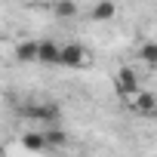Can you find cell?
<instances>
[{"instance_id":"1","label":"cell","mask_w":157,"mask_h":157,"mask_svg":"<svg viewBox=\"0 0 157 157\" xmlns=\"http://www.w3.org/2000/svg\"><path fill=\"white\" fill-rule=\"evenodd\" d=\"M114 86H117V96H132L136 90H142L136 68H129V65L117 68V74H114Z\"/></svg>"},{"instance_id":"2","label":"cell","mask_w":157,"mask_h":157,"mask_svg":"<svg viewBox=\"0 0 157 157\" xmlns=\"http://www.w3.org/2000/svg\"><path fill=\"white\" fill-rule=\"evenodd\" d=\"M59 65L65 68H83L86 65V49L80 43H65L59 46Z\"/></svg>"},{"instance_id":"3","label":"cell","mask_w":157,"mask_h":157,"mask_svg":"<svg viewBox=\"0 0 157 157\" xmlns=\"http://www.w3.org/2000/svg\"><path fill=\"white\" fill-rule=\"evenodd\" d=\"M28 117H34V120H43V123H56L59 117H62V111H59V105L56 102H43V105H28V111H25Z\"/></svg>"},{"instance_id":"4","label":"cell","mask_w":157,"mask_h":157,"mask_svg":"<svg viewBox=\"0 0 157 157\" xmlns=\"http://www.w3.org/2000/svg\"><path fill=\"white\" fill-rule=\"evenodd\" d=\"M132 111L136 114H154L157 111V99H154V93H145V90H136L132 93Z\"/></svg>"},{"instance_id":"5","label":"cell","mask_w":157,"mask_h":157,"mask_svg":"<svg viewBox=\"0 0 157 157\" xmlns=\"http://www.w3.org/2000/svg\"><path fill=\"white\" fill-rule=\"evenodd\" d=\"M22 65H31V62H37V40H22V43H16V52H13Z\"/></svg>"},{"instance_id":"6","label":"cell","mask_w":157,"mask_h":157,"mask_svg":"<svg viewBox=\"0 0 157 157\" xmlns=\"http://www.w3.org/2000/svg\"><path fill=\"white\" fill-rule=\"evenodd\" d=\"M37 62H43V65H59V43H52V40L37 43Z\"/></svg>"},{"instance_id":"7","label":"cell","mask_w":157,"mask_h":157,"mask_svg":"<svg viewBox=\"0 0 157 157\" xmlns=\"http://www.w3.org/2000/svg\"><path fill=\"white\" fill-rule=\"evenodd\" d=\"M114 13H117V6H114V0H99V3L90 10V16H93V22H108V19H114Z\"/></svg>"},{"instance_id":"8","label":"cell","mask_w":157,"mask_h":157,"mask_svg":"<svg viewBox=\"0 0 157 157\" xmlns=\"http://www.w3.org/2000/svg\"><path fill=\"white\" fill-rule=\"evenodd\" d=\"M22 148H25V151H34V154L49 151V145H46L43 132H25V136H22Z\"/></svg>"},{"instance_id":"9","label":"cell","mask_w":157,"mask_h":157,"mask_svg":"<svg viewBox=\"0 0 157 157\" xmlns=\"http://www.w3.org/2000/svg\"><path fill=\"white\" fill-rule=\"evenodd\" d=\"M43 139H46L49 151H52V148H65V145H68V132H62V129H59V126H52V123L43 129Z\"/></svg>"},{"instance_id":"10","label":"cell","mask_w":157,"mask_h":157,"mask_svg":"<svg viewBox=\"0 0 157 157\" xmlns=\"http://www.w3.org/2000/svg\"><path fill=\"white\" fill-rule=\"evenodd\" d=\"M52 13H56L59 19H74V16H77V3H74V0H56Z\"/></svg>"},{"instance_id":"11","label":"cell","mask_w":157,"mask_h":157,"mask_svg":"<svg viewBox=\"0 0 157 157\" xmlns=\"http://www.w3.org/2000/svg\"><path fill=\"white\" fill-rule=\"evenodd\" d=\"M139 59H142L145 65H157V43H154V40L142 43V46H139Z\"/></svg>"}]
</instances>
